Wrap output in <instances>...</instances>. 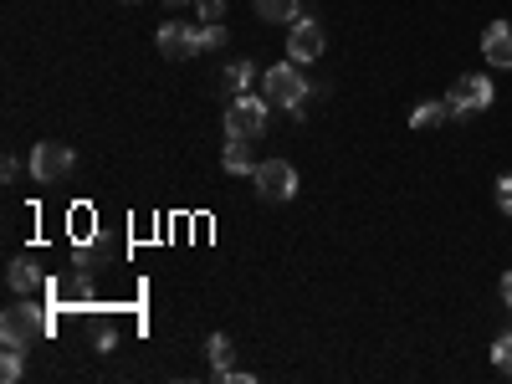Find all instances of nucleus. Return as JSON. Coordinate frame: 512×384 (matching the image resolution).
Masks as SVG:
<instances>
[{
    "label": "nucleus",
    "mask_w": 512,
    "mask_h": 384,
    "mask_svg": "<svg viewBox=\"0 0 512 384\" xmlns=\"http://www.w3.org/2000/svg\"><path fill=\"white\" fill-rule=\"evenodd\" d=\"M52 333V318L41 313L31 297H21V303H11L6 308V318H0V338H6L11 349H31L36 338H47Z\"/></svg>",
    "instance_id": "nucleus-1"
},
{
    "label": "nucleus",
    "mask_w": 512,
    "mask_h": 384,
    "mask_svg": "<svg viewBox=\"0 0 512 384\" xmlns=\"http://www.w3.org/2000/svg\"><path fill=\"white\" fill-rule=\"evenodd\" d=\"M262 98L277 103V108H287V113H297V108H303V98H308V77H303V67H297V62H277V67H267V72H262Z\"/></svg>",
    "instance_id": "nucleus-2"
},
{
    "label": "nucleus",
    "mask_w": 512,
    "mask_h": 384,
    "mask_svg": "<svg viewBox=\"0 0 512 384\" xmlns=\"http://www.w3.org/2000/svg\"><path fill=\"white\" fill-rule=\"evenodd\" d=\"M492 98H497V93H492V82H487L482 72H466V77L451 82L446 108H451V118H472V113H487Z\"/></svg>",
    "instance_id": "nucleus-3"
},
{
    "label": "nucleus",
    "mask_w": 512,
    "mask_h": 384,
    "mask_svg": "<svg viewBox=\"0 0 512 384\" xmlns=\"http://www.w3.org/2000/svg\"><path fill=\"white\" fill-rule=\"evenodd\" d=\"M72 164H77V154H72L67 144L47 139V144H36V149H31V180L57 185V180H67V175H72Z\"/></svg>",
    "instance_id": "nucleus-4"
},
{
    "label": "nucleus",
    "mask_w": 512,
    "mask_h": 384,
    "mask_svg": "<svg viewBox=\"0 0 512 384\" xmlns=\"http://www.w3.org/2000/svg\"><path fill=\"white\" fill-rule=\"evenodd\" d=\"M262 128H267V98H246V93H236L231 108H226V134L262 139Z\"/></svg>",
    "instance_id": "nucleus-5"
},
{
    "label": "nucleus",
    "mask_w": 512,
    "mask_h": 384,
    "mask_svg": "<svg viewBox=\"0 0 512 384\" xmlns=\"http://www.w3.org/2000/svg\"><path fill=\"white\" fill-rule=\"evenodd\" d=\"M256 195L262 200H292L297 195V169L287 159H262L256 164Z\"/></svg>",
    "instance_id": "nucleus-6"
},
{
    "label": "nucleus",
    "mask_w": 512,
    "mask_h": 384,
    "mask_svg": "<svg viewBox=\"0 0 512 384\" xmlns=\"http://www.w3.org/2000/svg\"><path fill=\"white\" fill-rule=\"evenodd\" d=\"M47 297H52V308H88L93 303V277L88 267H77L67 277H52L47 282Z\"/></svg>",
    "instance_id": "nucleus-7"
},
{
    "label": "nucleus",
    "mask_w": 512,
    "mask_h": 384,
    "mask_svg": "<svg viewBox=\"0 0 512 384\" xmlns=\"http://www.w3.org/2000/svg\"><path fill=\"white\" fill-rule=\"evenodd\" d=\"M159 52H164L169 62H190V57L200 52V31L185 26V21H164V26H159Z\"/></svg>",
    "instance_id": "nucleus-8"
},
{
    "label": "nucleus",
    "mask_w": 512,
    "mask_h": 384,
    "mask_svg": "<svg viewBox=\"0 0 512 384\" xmlns=\"http://www.w3.org/2000/svg\"><path fill=\"white\" fill-rule=\"evenodd\" d=\"M318 57H323V26L303 16V21L292 26V36H287V62L308 67V62H318Z\"/></svg>",
    "instance_id": "nucleus-9"
},
{
    "label": "nucleus",
    "mask_w": 512,
    "mask_h": 384,
    "mask_svg": "<svg viewBox=\"0 0 512 384\" xmlns=\"http://www.w3.org/2000/svg\"><path fill=\"white\" fill-rule=\"evenodd\" d=\"M482 57L492 67H512V21H492L482 31Z\"/></svg>",
    "instance_id": "nucleus-10"
},
{
    "label": "nucleus",
    "mask_w": 512,
    "mask_h": 384,
    "mask_svg": "<svg viewBox=\"0 0 512 384\" xmlns=\"http://www.w3.org/2000/svg\"><path fill=\"white\" fill-rule=\"evenodd\" d=\"M6 282H11V292H16V297H36V292H47V277H41V267H36V262H26V256L6 267Z\"/></svg>",
    "instance_id": "nucleus-11"
},
{
    "label": "nucleus",
    "mask_w": 512,
    "mask_h": 384,
    "mask_svg": "<svg viewBox=\"0 0 512 384\" xmlns=\"http://www.w3.org/2000/svg\"><path fill=\"white\" fill-rule=\"evenodd\" d=\"M210 364H216V379L221 384H256L251 374H236L231 369V338L226 333H210Z\"/></svg>",
    "instance_id": "nucleus-12"
},
{
    "label": "nucleus",
    "mask_w": 512,
    "mask_h": 384,
    "mask_svg": "<svg viewBox=\"0 0 512 384\" xmlns=\"http://www.w3.org/2000/svg\"><path fill=\"white\" fill-rule=\"evenodd\" d=\"M251 11L262 21H277V26H297L303 21V0H251Z\"/></svg>",
    "instance_id": "nucleus-13"
},
{
    "label": "nucleus",
    "mask_w": 512,
    "mask_h": 384,
    "mask_svg": "<svg viewBox=\"0 0 512 384\" xmlns=\"http://www.w3.org/2000/svg\"><path fill=\"white\" fill-rule=\"evenodd\" d=\"M221 164L231 169V175H256V159H251V139H241V134H226V154H221Z\"/></svg>",
    "instance_id": "nucleus-14"
},
{
    "label": "nucleus",
    "mask_w": 512,
    "mask_h": 384,
    "mask_svg": "<svg viewBox=\"0 0 512 384\" xmlns=\"http://www.w3.org/2000/svg\"><path fill=\"white\" fill-rule=\"evenodd\" d=\"M441 118H451L446 98H436V103H420V108L410 113V128H431V123H441Z\"/></svg>",
    "instance_id": "nucleus-15"
},
{
    "label": "nucleus",
    "mask_w": 512,
    "mask_h": 384,
    "mask_svg": "<svg viewBox=\"0 0 512 384\" xmlns=\"http://www.w3.org/2000/svg\"><path fill=\"white\" fill-rule=\"evenodd\" d=\"M251 77H256V67L236 57V62L226 67V88H231V93H246V82H251Z\"/></svg>",
    "instance_id": "nucleus-16"
},
{
    "label": "nucleus",
    "mask_w": 512,
    "mask_h": 384,
    "mask_svg": "<svg viewBox=\"0 0 512 384\" xmlns=\"http://www.w3.org/2000/svg\"><path fill=\"white\" fill-rule=\"evenodd\" d=\"M226 47V26L221 21H205L200 26V52H221Z\"/></svg>",
    "instance_id": "nucleus-17"
},
{
    "label": "nucleus",
    "mask_w": 512,
    "mask_h": 384,
    "mask_svg": "<svg viewBox=\"0 0 512 384\" xmlns=\"http://www.w3.org/2000/svg\"><path fill=\"white\" fill-rule=\"evenodd\" d=\"M492 364H497V369L512 379V328H507V333L497 338V344H492Z\"/></svg>",
    "instance_id": "nucleus-18"
},
{
    "label": "nucleus",
    "mask_w": 512,
    "mask_h": 384,
    "mask_svg": "<svg viewBox=\"0 0 512 384\" xmlns=\"http://www.w3.org/2000/svg\"><path fill=\"white\" fill-rule=\"evenodd\" d=\"M21 354H26V349H11V344H6V359H0V379H6V384L21 379Z\"/></svg>",
    "instance_id": "nucleus-19"
},
{
    "label": "nucleus",
    "mask_w": 512,
    "mask_h": 384,
    "mask_svg": "<svg viewBox=\"0 0 512 384\" xmlns=\"http://www.w3.org/2000/svg\"><path fill=\"white\" fill-rule=\"evenodd\" d=\"M195 16L200 21H221L226 16V0H195Z\"/></svg>",
    "instance_id": "nucleus-20"
},
{
    "label": "nucleus",
    "mask_w": 512,
    "mask_h": 384,
    "mask_svg": "<svg viewBox=\"0 0 512 384\" xmlns=\"http://www.w3.org/2000/svg\"><path fill=\"white\" fill-rule=\"evenodd\" d=\"M497 210H502V216H512V175L497 180Z\"/></svg>",
    "instance_id": "nucleus-21"
},
{
    "label": "nucleus",
    "mask_w": 512,
    "mask_h": 384,
    "mask_svg": "<svg viewBox=\"0 0 512 384\" xmlns=\"http://www.w3.org/2000/svg\"><path fill=\"white\" fill-rule=\"evenodd\" d=\"M502 303H507V308H512V272H507V277H502Z\"/></svg>",
    "instance_id": "nucleus-22"
},
{
    "label": "nucleus",
    "mask_w": 512,
    "mask_h": 384,
    "mask_svg": "<svg viewBox=\"0 0 512 384\" xmlns=\"http://www.w3.org/2000/svg\"><path fill=\"white\" fill-rule=\"evenodd\" d=\"M164 6H185V0H164Z\"/></svg>",
    "instance_id": "nucleus-23"
}]
</instances>
